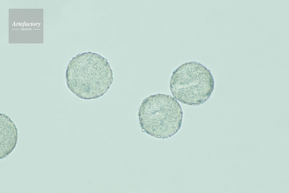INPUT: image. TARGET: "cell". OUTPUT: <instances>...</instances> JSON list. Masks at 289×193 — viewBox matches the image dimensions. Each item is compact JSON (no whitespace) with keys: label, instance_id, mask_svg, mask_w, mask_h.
I'll list each match as a JSON object with an SVG mask.
<instances>
[{"label":"cell","instance_id":"obj_1","mask_svg":"<svg viewBox=\"0 0 289 193\" xmlns=\"http://www.w3.org/2000/svg\"><path fill=\"white\" fill-rule=\"evenodd\" d=\"M68 88L83 99H97L103 96L113 81L112 71L106 59L90 52L74 58L66 72Z\"/></svg>","mask_w":289,"mask_h":193},{"label":"cell","instance_id":"obj_2","mask_svg":"<svg viewBox=\"0 0 289 193\" xmlns=\"http://www.w3.org/2000/svg\"><path fill=\"white\" fill-rule=\"evenodd\" d=\"M183 112L179 102L171 96L163 94L145 98L138 112L140 126L147 134L160 139H167L181 127Z\"/></svg>","mask_w":289,"mask_h":193},{"label":"cell","instance_id":"obj_3","mask_svg":"<svg viewBox=\"0 0 289 193\" xmlns=\"http://www.w3.org/2000/svg\"><path fill=\"white\" fill-rule=\"evenodd\" d=\"M214 81L210 71L200 63H185L173 73L170 89L174 98L183 104L196 106L210 98Z\"/></svg>","mask_w":289,"mask_h":193}]
</instances>
